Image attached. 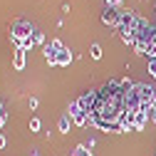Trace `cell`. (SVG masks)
<instances>
[{
    "label": "cell",
    "mask_w": 156,
    "mask_h": 156,
    "mask_svg": "<svg viewBox=\"0 0 156 156\" xmlns=\"http://www.w3.org/2000/svg\"><path fill=\"white\" fill-rule=\"evenodd\" d=\"M32 32H35V27H32L27 20H15V23L10 25V40H12L15 50H20L27 37H32Z\"/></svg>",
    "instance_id": "1"
},
{
    "label": "cell",
    "mask_w": 156,
    "mask_h": 156,
    "mask_svg": "<svg viewBox=\"0 0 156 156\" xmlns=\"http://www.w3.org/2000/svg\"><path fill=\"white\" fill-rule=\"evenodd\" d=\"M119 20H122V8L104 5V10H102V23L109 25V27H119Z\"/></svg>",
    "instance_id": "2"
},
{
    "label": "cell",
    "mask_w": 156,
    "mask_h": 156,
    "mask_svg": "<svg viewBox=\"0 0 156 156\" xmlns=\"http://www.w3.org/2000/svg\"><path fill=\"white\" fill-rule=\"evenodd\" d=\"M67 114H69L72 124H77V126H87V122H89V114H87V112H82V107L77 104V102H72V104H69Z\"/></svg>",
    "instance_id": "3"
},
{
    "label": "cell",
    "mask_w": 156,
    "mask_h": 156,
    "mask_svg": "<svg viewBox=\"0 0 156 156\" xmlns=\"http://www.w3.org/2000/svg\"><path fill=\"white\" fill-rule=\"evenodd\" d=\"M65 45L60 42V40H52V42H47L45 45V60L50 62V65H57V55H60V50H62Z\"/></svg>",
    "instance_id": "4"
},
{
    "label": "cell",
    "mask_w": 156,
    "mask_h": 156,
    "mask_svg": "<svg viewBox=\"0 0 156 156\" xmlns=\"http://www.w3.org/2000/svg\"><path fill=\"white\" fill-rule=\"evenodd\" d=\"M77 104L82 107V112L92 114V109H94V104H97V92H84L80 99H77Z\"/></svg>",
    "instance_id": "5"
},
{
    "label": "cell",
    "mask_w": 156,
    "mask_h": 156,
    "mask_svg": "<svg viewBox=\"0 0 156 156\" xmlns=\"http://www.w3.org/2000/svg\"><path fill=\"white\" fill-rule=\"evenodd\" d=\"M69 62H72V52H69L67 47H62L60 55H57V67H67Z\"/></svg>",
    "instance_id": "6"
},
{
    "label": "cell",
    "mask_w": 156,
    "mask_h": 156,
    "mask_svg": "<svg viewBox=\"0 0 156 156\" xmlns=\"http://www.w3.org/2000/svg\"><path fill=\"white\" fill-rule=\"evenodd\" d=\"M12 67H15V69H23V67H25V50H15V55H12Z\"/></svg>",
    "instance_id": "7"
},
{
    "label": "cell",
    "mask_w": 156,
    "mask_h": 156,
    "mask_svg": "<svg viewBox=\"0 0 156 156\" xmlns=\"http://www.w3.org/2000/svg\"><path fill=\"white\" fill-rule=\"evenodd\" d=\"M69 126H72L69 114H62V116H60V122H57V129H60L62 134H67V131H69Z\"/></svg>",
    "instance_id": "8"
},
{
    "label": "cell",
    "mask_w": 156,
    "mask_h": 156,
    "mask_svg": "<svg viewBox=\"0 0 156 156\" xmlns=\"http://www.w3.org/2000/svg\"><path fill=\"white\" fill-rule=\"evenodd\" d=\"M89 55H92V60H102V47L94 42V45L89 47Z\"/></svg>",
    "instance_id": "9"
},
{
    "label": "cell",
    "mask_w": 156,
    "mask_h": 156,
    "mask_svg": "<svg viewBox=\"0 0 156 156\" xmlns=\"http://www.w3.org/2000/svg\"><path fill=\"white\" fill-rule=\"evenodd\" d=\"M72 156H92V151L82 144V146H77V149H74V154H72Z\"/></svg>",
    "instance_id": "10"
},
{
    "label": "cell",
    "mask_w": 156,
    "mask_h": 156,
    "mask_svg": "<svg viewBox=\"0 0 156 156\" xmlns=\"http://www.w3.org/2000/svg\"><path fill=\"white\" fill-rule=\"evenodd\" d=\"M40 126H42V122L37 119V116H32L30 119V131H40Z\"/></svg>",
    "instance_id": "11"
},
{
    "label": "cell",
    "mask_w": 156,
    "mask_h": 156,
    "mask_svg": "<svg viewBox=\"0 0 156 156\" xmlns=\"http://www.w3.org/2000/svg\"><path fill=\"white\" fill-rule=\"evenodd\" d=\"M32 40H35V45H42V42H45V35H42L40 30H35V32H32Z\"/></svg>",
    "instance_id": "12"
},
{
    "label": "cell",
    "mask_w": 156,
    "mask_h": 156,
    "mask_svg": "<svg viewBox=\"0 0 156 156\" xmlns=\"http://www.w3.org/2000/svg\"><path fill=\"white\" fill-rule=\"evenodd\" d=\"M149 72H151L154 80H156V57H151V60H149Z\"/></svg>",
    "instance_id": "13"
},
{
    "label": "cell",
    "mask_w": 156,
    "mask_h": 156,
    "mask_svg": "<svg viewBox=\"0 0 156 156\" xmlns=\"http://www.w3.org/2000/svg\"><path fill=\"white\" fill-rule=\"evenodd\" d=\"M32 47H35V40H32V37H27V40L23 42V47H20V50H25V52H27V50H32Z\"/></svg>",
    "instance_id": "14"
},
{
    "label": "cell",
    "mask_w": 156,
    "mask_h": 156,
    "mask_svg": "<svg viewBox=\"0 0 156 156\" xmlns=\"http://www.w3.org/2000/svg\"><path fill=\"white\" fill-rule=\"evenodd\" d=\"M146 55H149V60H151V57H156V40L149 45V50H146Z\"/></svg>",
    "instance_id": "15"
},
{
    "label": "cell",
    "mask_w": 156,
    "mask_h": 156,
    "mask_svg": "<svg viewBox=\"0 0 156 156\" xmlns=\"http://www.w3.org/2000/svg\"><path fill=\"white\" fill-rule=\"evenodd\" d=\"M27 104H30V109H37V104H40V99H37V97H30V102H27Z\"/></svg>",
    "instance_id": "16"
},
{
    "label": "cell",
    "mask_w": 156,
    "mask_h": 156,
    "mask_svg": "<svg viewBox=\"0 0 156 156\" xmlns=\"http://www.w3.org/2000/svg\"><path fill=\"white\" fill-rule=\"evenodd\" d=\"M104 3H107V5H116V8H119V5H122V0H104Z\"/></svg>",
    "instance_id": "17"
},
{
    "label": "cell",
    "mask_w": 156,
    "mask_h": 156,
    "mask_svg": "<svg viewBox=\"0 0 156 156\" xmlns=\"http://www.w3.org/2000/svg\"><path fill=\"white\" fill-rule=\"evenodd\" d=\"M5 122H8V114L3 112V114H0V126H5Z\"/></svg>",
    "instance_id": "18"
},
{
    "label": "cell",
    "mask_w": 156,
    "mask_h": 156,
    "mask_svg": "<svg viewBox=\"0 0 156 156\" xmlns=\"http://www.w3.org/2000/svg\"><path fill=\"white\" fill-rule=\"evenodd\" d=\"M3 146H5V136L0 134V149H3Z\"/></svg>",
    "instance_id": "19"
},
{
    "label": "cell",
    "mask_w": 156,
    "mask_h": 156,
    "mask_svg": "<svg viewBox=\"0 0 156 156\" xmlns=\"http://www.w3.org/2000/svg\"><path fill=\"white\" fill-rule=\"evenodd\" d=\"M0 114H3V104H0Z\"/></svg>",
    "instance_id": "20"
},
{
    "label": "cell",
    "mask_w": 156,
    "mask_h": 156,
    "mask_svg": "<svg viewBox=\"0 0 156 156\" xmlns=\"http://www.w3.org/2000/svg\"><path fill=\"white\" fill-rule=\"evenodd\" d=\"M154 8H156V3H154Z\"/></svg>",
    "instance_id": "21"
}]
</instances>
